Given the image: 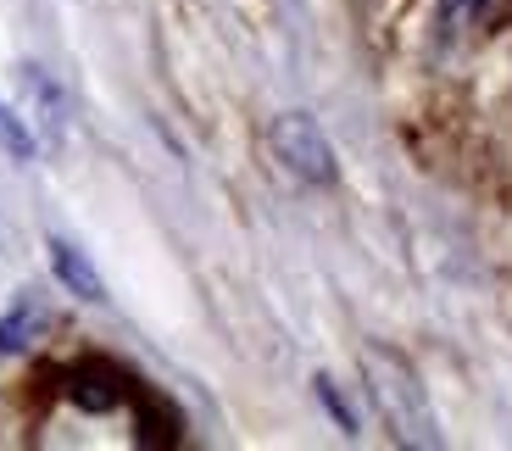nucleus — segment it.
Listing matches in <instances>:
<instances>
[{
	"label": "nucleus",
	"instance_id": "423d86ee",
	"mask_svg": "<svg viewBox=\"0 0 512 451\" xmlns=\"http://www.w3.org/2000/svg\"><path fill=\"white\" fill-rule=\"evenodd\" d=\"M34 323H39L34 301H23V307L12 312V318H0V351H23V346H28V335H34Z\"/></svg>",
	"mask_w": 512,
	"mask_h": 451
},
{
	"label": "nucleus",
	"instance_id": "f257e3e1",
	"mask_svg": "<svg viewBox=\"0 0 512 451\" xmlns=\"http://www.w3.org/2000/svg\"><path fill=\"white\" fill-rule=\"evenodd\" d=\"M362 368H368V396L373 407L384 413V424L396 429V440H407V446H435V413H429V401H423V385L418 374H412L407 362L396 357V351H379L373 346L368 357H362Z\"/></svg>",
	"mask_w": 512,
	"mask_h": 451
},
{
	"label": "nucleus",
	"instance_id": "7ed1b4c3",
	"mask_svg": "<svg viewBox=\"0 0 512 451\" xmlns=\"http://www.w3.org/2000/svg\"><path fill=\"white\" fill-rule=\"evenodd\" d=\"M51 268H56V279H62L78 301H106L101 273H95L90 262H84V251H78L73 240H51Z\"/></svg>",
	"mask_w": 512,
	"mask_h": 451
},
{
	"label": "nucleus",
	"instance_id": "0eeeda50",
	"mask_svg": "<svg viewBox=\"0 0 512 451\" xmlns=\"http://www.w3.org/2000/svg\"><path fill=\"white\" fill-rule=\"evenodd\" d=\"M474 12H485V0H446L440 6V23H457V17H474Z\"/></svg>",
	"mask_w": 512,
	"mask_h": 451
},
{
	"label": "nucleus",
	"instance_id": "20e7f679",
	"mask_svg": "<svg viewBox=\"0 0 512 451\" xmlns=\"http://www.w3.org/2000/svg\"><path fill=\"white\" fill-rule=\"evenodd\" d=\"M23 90H28V101H34V112H39V129H45V140L62 145V134H67L62 90H56V84H51L45 73H39V67H23Z\"/></svg>",
	"mask_w": 512,
	"mask_h": 451
},
{
	"label": "nucleus",
	"instance_id": "f03ea898",
	"mask_svg": "<svg viewBox=\"0 0 512 451\" xmlns=\"http://www.w3.org/2000/svg\"><path fill=\"white\" fill-rule=\"evenodd\" d=\"M273 156H279L301 184H334V173H340L334 168L329 134H323L307 112H284L279 123H273Z\"/></svg>",
	"mask_w": 512,
	"mask_h": 451
},
{
	"label": "nucleus",
	"instance_id": "39448f33",
	"mask_svg": "<svg viewBox=\"0 0 512 451\" xmlns=\"http://www.w3.org/2000/svg\"><path fill=\"white\" fill-rule=\"evenodd\" d=\"M0 151L12 156V162H34V134L23 129V117L12 106H0Z\"/></svg>",
	"mask_w": 512,
	"mask_h": 451
}]
</instances>
